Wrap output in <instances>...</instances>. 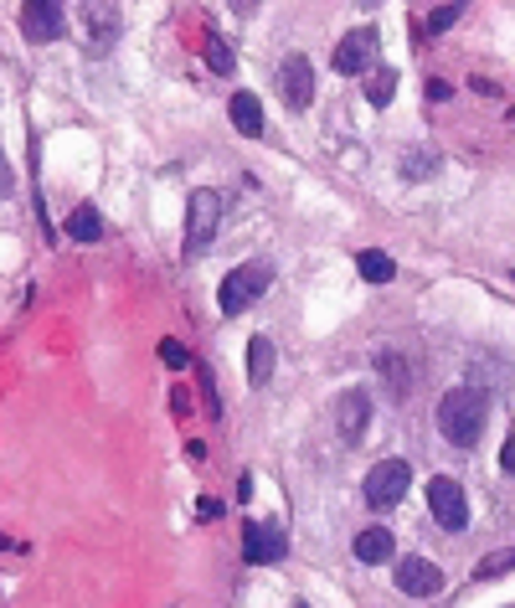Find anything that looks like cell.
Here are the masks:
<instances>
[{"label":"cell","instance_id":"1","mask_svg":"<svg viewBox=\"0 0 515 608\" xmlns=\"http://www.w3.org/2000/svg\"><path fill=\"white\" fill-rule=\"evenodd\" d=\"M484 423H490V397L480 387H453L438 397V433L459 448H474L484 438Z\"/></svg>","mask_w":515,"mask_h":608},{"label":"cell","instance_id":"2","mask_svg":"<svg viewBox=\"0 0 515 608\" xmlns=\"http://www.w3.org/2000/svg\"><path fill=\"white\" fill-rule=\"evenodd\" d=\"M274 284V263L268 258H253V263H242L222 279V315H242V309H253L258 294H268Z\"/></svg>","mask_w":515,"mask_h":608},{"label":"cell","instance_id":"3","mask_svg":"<svg viewBox=\"0 0 515 608\" xmlns=\"http://www.w3.org/2000/svg\"><path fill=\"white\" fill-rule=\"evenodd\" d=\"M217 222H222V196L217 191H191V201H186V258H201L211 248V238H217Z\"/></svg>","mask_w":515,"mask_h":608},{"label":"cell","instance_id":"4","mask_svg":"<svg viewBox=\"0 0 515 608\" xmlns=\"http://www.w3.org/2000/svg\"><path fill=\"white\" fill-rule=\"evenodd\" d=\"M407 485H413V469H407V459H382V465H371L366 475V505L371 511H392L397 500L407 495Z\"/></svg>","mask_w":515,"mask_h":608},{"label":"cell","instance_id":"5","mask_svg":"<svg viewBox=\"0 0 515 608\" xmlns=\"http://www.w3.org/2000/svg\"><path fill=\"white\" fill-rule=\"evenodd\" d=\"M428 511L443 531H464L469 526V500H464V485L453 475H433L428 480Z\"/></svg>","mask_w":515,"mask_h":608},{"label":"cell","instance_id":"6","mask_svg":"<svg viewBox=\"0 0 515 608\" xmlns=\"http://www.w3.org/2000/svg\"><path fill=\"white\" fill-rule=\"evenodd\" d=\"M330 413H335L340 444H361V438H366V428H371V397L361 392V387H345Z\"/></svg>","mask_w":515,"mask_h":608},{"label":"cell","instance_id":"7","mask_svg":"<svg viewBox=\"0 0 515 608\" xmlns=\"http://www.w3.org/2000/svg\"><path fill=\"white\" fill-rule=\"evenodd\" d=\"M78 21L88 26V52H109L119 42V32H124V16H119V5H109V0L78 5Z\"/></svg>","mask_w":515,"mask_h":608},{"label":"cell","instance_id":"8","mask_svg":"<svg viewBox=\"0 0 515 608\" xmlns=\"http://www.w3.org/2000/svg\"><path fill=\"white\" fill-rule=\"evenodd\" d=\"M376 26H355V32H345L340 36V47H335V73H345V78H355V73H366L371 63H376Z\"/></svg>","mask_w":515,"mask_h":608},{"label":"cell","instance_id":"9","mask_svg":"<svg viewBox=\"0 0 515 608\" xmlns=\"http://www.w3.org/2000/svg\"><path fill=\"white\" fill-rule=\"evenodd\" d=\"M278 93H284L289 109H309V98H315V67H309L305 52H289L278 63Z\"/></svg>","mask_w":515,"mask_h":608},{"label":"cell","instance_id":"10","mask_svg":"<svg viewBox=\"0 0 515 608\" xmlns=\"http://www.w3.org/2000/svg\"><path fill=\"white\" fill-rule=\"evenodd\" d=\"M284 557H289V542H284L278 526H258V521L242 526V562L248 567H268V562H284Z\"/></svg>","mask_w":515,"mask_h":608},{"label":"cell","instance_id":"11","mask_svg":"<svg viewBox=\"0 0 515 608\" xmlns=\"http://www.w3.org/2000/svg\"><path fill=\"white\" fill-rule=\"evenodd\" d=\"M21 32L32 36V42H57L67 32V5L57 0H32V5H21Z\"/></svg>","mask_w":515,"mask_h":608},{"label":"cell","instance_id":"12","mask_svg":"<svg viewBox=\"0 0 515 608\" xmlns=\"http://www.w3.org/2000/svg\"><path fill=\"white\" fill-rule=\"evenodd\" d=\"M397 588H403L407 598H433V593L443 588V573H438L428 557H403L397 562Z\"/></svg>","mask_w":515,"mask_h":608},{"label":"cell","instance_id":"13","mask_svg":"<svg viewBox=\"0 0 515 608\" xmlns=\"http://www.w3.org/2000/svg\"><path fill=\"white\" fill-rule=\"evenodd\" d=\"M376 377H382V392L392 402H407V397H413V361H407V356L382 351V356H376Z\"/></svg>","mask_w":515,"mask_h":608},{"label":"cell","instance_id":"14","mask_svg":"<svg viewBox=\"0 0 515 608\" xmlns=\"http://www.w3.org/2000/svg\"><path fill=\"white\" fill-rule=\"evenodd\" d=\"M227 113H232V124H238V134H248V140H258V134H263V103H258V98L248 93V88H238V93H232Z\"/></svg>","mask_w":515,"mask_h":608},{"label":"cell","instance_id":"15","mask_svg":"<svg viewBox=\"0 0 515 608\" xmlns=\"http://www.w3.org/2000/svg\"><path fill=\"white\" fill-rule=\"evenodd\" d=\"M355 562H366V567H376V562H392V531L386 526H366L361 536L351 542Z\"/></svg>","mask_w":515,"mask_h":608},{"label":"cell","instance_id":"16","mask_svg":"<svg viewBox=\"0 0 515 608\" xmlns=\"http://www.w3.org/2000/svg\"><path fill=\"white\" fill-rule=\"evenodd\" d=\"M355 273H361L366 284H392V279H397V258L382 253V248H361V253H355Z\"/></svg>","mask_w":515,"mask_h":608},{"label":"cell","instance_id":"17","mask_svg":"<svg viewBox=\"0 0 515 608\" xmlns=\"http://www.w3.org/2000/svg\"><path fill=\"white\" fill-rule=\"evenodd\" d=\"M248 382H253V387L274 382V340H268V336L248 340Z\"/></svg>","mask_w":515,"mask_h":608},{"label":"cell","instance_id":"18","mask_svg":"<svg viewBox=\"0 0 515 608\" xmlns=\"http://www.w3.org/2000/svg\"><path fill=\"white\" fill-rule=\"evenodd\" d=\"M67 238L73 242H98L103 238V217H98V207H73V217H67Z\"/></svg>","mask_w":515,"mask_h":608},{"label":"cell","instance_id":"19","mask_svg":"<svg viewBox=\"0 0 515 608\" xmlns=\"http://www.w3.org/2000/svg\"><path fill=\"white\" fill-rule=\"evenodd\" d=\"M397 171H403L407 181H428L433 171H443V155H438V150H403Z\"/></svg>","mask_w":515,"mask_h":608},{"label":"cell","instance_id":"20","mask_svg":"<svg viewBox=\"0 0 515 608\" xmlns=\"http://www.w3.org/2000/svg\"><path fill=\"white\" fill-rule=\"evenodd\" d=\"M201 52H207V67H211V73H222V78L238 67V52H232V42H227L222 32H207V47H201Z\"/></svg>","mask_w":515,"mask_h":608},{"label":"cell","instance_id":"21","mask_svg":"<svg viewBox=\"0 0 515 608\" xmlns=\"http://www.w3.org/2000/svg\"><path fill=\"white\" fill-rule=\"evenodd\" d=\"M515 567V546H500V552H490V557L474 567V583H490V577H505Z\"/></svg>","mask_w":515,"mask_h":608},{"label":"cell","instance_id":"22","mask_svg":"<svg viewBox=\"0 0 515 608\" xmlns=\"http://www.w3.org/2000/svg\"><path fill=\"white\" fill-rule=\"evenodd\" d=\"M392 93H397V73H392V67L371 73V83H366V98H371V103H376V109H386V103H392Z\"/></svg>","mask_w":515,"mask_h":608},{"label":"cell","instance_id":"23","mask_svg":"<svg viewBox=\"0 0 515 608\" xmlns=\"http://www.w3.org/2000/svg\"><path fill=\"white\" fill-rule=\"evenodd\" d=\"M196 387H201V397H207V417H222V402H217V387H211L207 367H196Z\"/></svg>","mask_w":515,"mask_h":608},{"label":"cell","instance_id":"24","mask_svg":"<svg viewBox=\"0 0 515 608\" xmlns=\"http://www.w3.org/2000/svg\"><path fill=\"white\" fill-rule=\"evenodd\" d=\"M453 21H459V5H438L433 16H428V32H449Z\"/></svg>","mask_w":515,"mask_h":608},{"label":"cell","instance_id":"25","mask_svg":"<svg viewBox=\"0 0 515 608\" xmlns=\"http://www.w3.org/2000/svg\"><path fill=\"white\" fill-rule=\"evenodd\" d=\"M160 356H165V367H191V356H186V346H176V340H165V346H160Z\"/></svg>","mask_w":515,"mask_h":608},{"label":"cell","instance_id":"26","mask_svg":"<svg viewBox=\"0 0 515 608\" xmlns=\"http://www.w3.org/2000/svg\"><path fill=\"white\" fill-rule=\"evenodd\" d=\"M196 515H201V521H217V515H222V500L201 495V505H196Z\"/></svg>","mask_w":515,"mask_h":608},{"label":"cell","instance_id":"27","mask_svg":"<svg viewBox=\"0 0 515 608\" xmlns=\"http://www.w3.org/2000/svg\"><path fill=\"white\" fill-rule=\"evenodd\" d=\"M500 469H505V475H515V433L505 438V448H500Z\"/></svg>","mask_w":515,"mask_h":608},{"label":"cell","instance_id":"28","mask_svg":"<svg viewBox=\"0 0 515 608\" xmlns=\"http://www.w3.org/2000/svg\"><path fill=\"white\" fill-rule=\"evenodd\" d=\"M449 93H453V88L443 78H428V98H433V103H438V98H449Z\"/></svg>","mask_w":515,"mask_h":608},{"label":"cell","instance_id":"29","mask_svg":"<svg viewBox=\"0 0 515 608\" xmlns=\"http://www.w3.org/2000/svg\"><path fill=\"white\" fill-rule=\"evenodd\" d=\"M186 459H191V465H201V459H207V444H201V438H191V444H186Z\"/></svg>","mask_w":515,"mask_h":608},{"label":"cell","instance_id":"30","mask_svg":"<svg viewBox=\"0 0 515 608\" xmlns=\"http://www.w3.org/2000/svg\"><path fill=\"white\" fill-rule=\"evenodd\" d=\"M16 191V181H11V171H5V155H0V196Z\"/></svg>","mask_w":515,"mask_h":608},{"label":"cell","instance_id":"31","mask_svg":"<svg viewBox=\"0 0 515 608\" xmlns=\"http://www.w3.org/2000/svg\"><path fill=\"white\" fill-rule=\"evenodd\" d=\"M510 119H515V109H510Z\"/></svg>","mask_w":515,"mask_h":608}]
</instances>
